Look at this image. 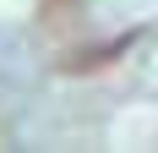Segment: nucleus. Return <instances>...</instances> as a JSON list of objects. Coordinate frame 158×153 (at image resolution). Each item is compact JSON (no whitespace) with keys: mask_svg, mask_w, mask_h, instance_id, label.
I'll return each instance as SVG.
<instances>
[]
</instances>
